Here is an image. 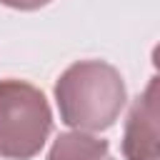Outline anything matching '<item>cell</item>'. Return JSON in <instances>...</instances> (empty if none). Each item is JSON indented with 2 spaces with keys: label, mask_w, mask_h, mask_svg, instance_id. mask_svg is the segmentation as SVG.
Masks as SVG:
<instances>
[{
  "label": "cell",
  "mask_w": 160,
  "mask_h": 160,
  "mask_svg": "<svg viewBox=\"0 0 160 160\" xmlns=\"http://www.w3.org/2000/svg\"><path fill=\"white\" fill-rule=\"evenodd\" d=\"M60 120L80 132L108 130L128 102L120 70L105 60H78L55 82Z\"/></svg>",
  "instance_id": "1"
},
{
  "label": "cell",
  "mask_w": 160,
  "mask_h": 160,
  "mask_svg": "<svg viewBox=\"0 0 160 160\" xmlns=\"http://www.w3.org/2000/svg\"><path fill=\"white\" fill-rule=\"evenodd\" d=\"M52 130L50 105L25 80H0V158L32 160Z\"/></svg>",
  "instance_id": "2"
},
{
  "label": "cell",
  "mask_w": 160,
  "mask_h": 160,
  "mask_svg": "<svg viewBox=\"0 0 160 160\" xmlns=\"http://www.w3.org/2000/svg\"><path fill=\"white\" fill-rule=\"evenodd\" d=\"M125 160H158V78L132 100L122 132Z\"/></svg>",
  "instance_id": "3"
},
{
  "label": "cell",
  "mask_w": 160,
  "mask_h": 160,
  "mask_svg": "<svg viewBox=\"0 0 160 160\" xmlns=\"http://www.w3.org/2000/svg\"><path fill=\"white\" fill-rule=\"evenodd\" d=\"M48 160H112L110 142L88 132H60L48 152Z\"/></svg>",
  "instance_id": "4"
},
{
  "label": "cell",
  "mask_w": 160,
  "mask_h": 160,
  "mask_svg": "<svg viewBox=\"0 0 160 160\" xmlns=\"http://www.w3.org/2000/svg\"><path fill=\"white\" fill-rule=\"evenodd\" d=\"M0 2L8 8H15V10H38V8L48 5L50 0H0Z\"/></svg>",
  "instance_id": "5"
}]
</instances>
